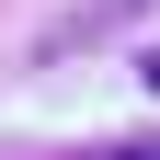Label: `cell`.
<instances>
[{"label":"cell","mask_w":160,"mask_h":160,"mask_svg":"<svg viewBox=\"0 0 160 160\" xmlns=\"http://www.w3.org/2000/svg\"><path fill=\"white\" fill-rule=\"evenodd\" d=\"M149 0H80V12H57V34H34L46 57H69V46H103V34H126Z\"/></svg>","instance_id":"cell-1"},{"label":"cell","mask_w":160,"mask_h":160,"mask_svg":"<svg viewBox=\"0 0 160 160\" xmlns=\"http://www.w3.org/2000/svg\"><path fill=\"white\" fill-rule=\"evenodd\" d=\"M137 69H149V92H160V46H149V57H137Z\"/></svg>","instance_id":"cell-3"},{"label":"cell","mask_w":160,"mask_h":160,"mask_svg":"<svg viewBox=\"0 0 160 160\" xmlns=\"http://www.w3.org/2000/svg\"><path fill=\"white\" fill-rule=\"evenodd\" d=\"M80 160H160V137H149V149H80Z\"/></svg>","instance_id":"cell-2"}]
</instances>
